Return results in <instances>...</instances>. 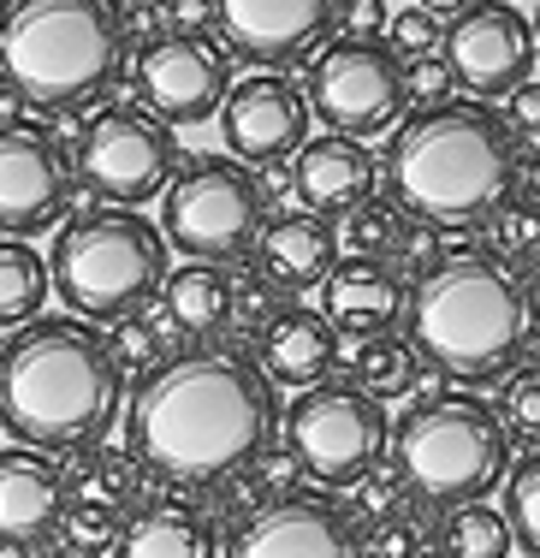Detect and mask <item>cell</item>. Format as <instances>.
<instances>
[{"instance_id":"52a82bcc","label":"cell","mask_w":540,"mask_h":558,"mask_svg":"<svg viewBox=\"0 0 540 558\" xmlns=\"http://www.w3.org/2000/svg\"><path fill=\"white\" fill-rule=\"evenodd\" d=\"M167 238L137 208H89L65 220L48 250V286L65 298V310L84 322H120L137 315L149 298H161Z\"/></svg>"},{"instance_id":"ba28073f","label":"cell","mask_w":540,"mask_h":558,"mask_svg":"<svg viewBox=\"0 0 540 558\" xmlns=\"http://www.w3.org/2000/svg\"><path fill=\"white\" fill-rule=\"evenodd\" d=\"M261 226H268V191L256 172L226 155H202L161 191V238L167 250L191 262H238L256 250Z\"/></svg>"},{"instance_id":"7dc6e473","label":"cell","mask_w":540,"mask_h":558,"mask_svg":"<svg viewBox=\"0 0 540 558\" xmlns=\"http://www.w3.org/2000/svg\"><path fill=\"white\" fill-rule=\"evenodd\" d=\"M428 558H445V553H440V547H433V553H428Z\"/></svg>"},{"instance_id":"5b68a950","label":"cell","mask_w":540,"mask_h":558,"mask_svg":"<svg viewBox=\"0 0 540 558\" xmlns=\"http://www.w3.org/2000/svg\"><path fill=\"white\" fill-rule=\"evenodd\" d=\"M120 0H0V89L36 113H77L125 77Z\"/></svg>"},{"instance_id":"484cf974","label":"cell","mask_w":540,"mask_h":558,"mask_svg":"<svg viewBox=\"0 0 540 558\" xmlns=\"http://www.w3.org/2000/svg\"><path fill=\"white\" fill-rule=\"evenodd\" d=\"M517 535H511L505 511L487 499H469V505H452L440 523V553L445 558H511Z\"/></svg>"},{"instance_id":"60d3db41","label":"cell","mask_w":540,"mask_h":558,"mask_svg":"<svg viewBox=\"0 0 540 558\" xmlns=\"http://www.w3.org/2000/svg\"><path fill=\"white\" fill-rule=\"evenodd\" d=\"M339 24H345V36H386L380 0H339Z\"/></svg>"},{"instance_id":"1f68e13d","label":"cell","mask_w":540,"mask_h":558,"mask_svg":"<svg viewBox=\"0 0 540 558\" xmlns=\"http://www.w3.org/2000/svg\"><path fill=\"white\" fill-rule=\"evenodd\" d=\"M345 511L357 529H375V523H386V517L410 511V487H404L398 470H368L363 482L345 487Z\"/></svg>"},{"instance_id":"8992f818","label":"cell","mask_w":540,"mask_h":558,"mask_svg":"<svg viewBox=\"0 0 540 558\" xmlns=\"http://www.w3.org/2000/svg\"><path fill=\"white\" fill-rule=\"evenodd\" d=\"M392 470L404 475L410 499L452 511V505L487 499L493 482L511 475V434L499 410L476 392H433L398 422Z\"/></svg>"},{"instance_id":"4fadbf2b","label":"cell","mask_w":540,"mask_h":558,"mask_svg":"<svg viewBox=\"0 0 540 558\" xmlns=\"http://www.w3.org/2000/svg\"><path fill=\"white\" fill-rule=\"evenodd\" d=\"M440 54L452 65L457 89H469L476 101H505L517 84L535 77V24L523 19L511 0H476L469 12H457L440 36Z\"/></svg>"},{"instance_id":"f1b7e54d","label":"cell","mask_w":540,"mask_h":558,"mask_svg":"<svg viewBox=\"0 0 540 558\" xmlns=\"http://www.w3.org/2000/svg\"><path fill=\"white\" fill-rule=\"evenodd\" d=\"M404 232V208L386 203V196H368L363 208H351L345 226H339V250L357 262H392V244Z\"/></svg>"},{"instance_id":"74e56055","label":"cell","mask_w":540,"mask_h":558,"mask_svg":"<svg viewBox=\"0 0 540 558\" xmlns=\"http://www.w3.org/2000/svg\"><path fill=\"white\" fill-rule=\"evenodd\" d=\"M404 89H410V101L433 108V101H452L457 77L445 65V54H416V60H404Z\"/></svg>"},{"instance_id":"9a60e30c","label":"cell","mask_w":540,"mask_h":558,"mask_svg":"<svg viewBox=\"0 0 540 558\" xmlns=\"http://www.w3.org/2000/svg\"><path fill=\"white\" fill-rule=\"evenodd\" d=\"M60 475H65V505H60L65 553H77V558L113 553V541L125 535V523L143 505V482H149L143 463L131 451L89 446V451H72V463Z\"/></svg>"},{"instance_id":"836d02e7","label":"cell","mask_w":540,"mask_h":558,"mask_svg":"<svg viewBox=\"0 0 540 558\" xmlns=\"http://www.w3.org/2000/svg\"><path fill=\"white\" fill-rule=\"evenodd\" d=\"M499 422H505L511 440L540 446V363L511 368V375H505V392H499Z\"/></svg>"},{"instance_id":"7c38bea8","label":"cell","mask_w":540,"mask_h":558,"mask_svg":"<svg viewBox=\"0 0 540 558\" xmlns=\"http://www.w3.org/2000/svg\"><path fill=\"white\" fill-rule=\"evenodd\" d=\"M131 84L161 125H208L232 89V54L208 31H155L131 60Z\"/></svg>"},{"instance_id":"d6986e66","label":"cell","mask_w":540,"mask_h":558,"mask_svg":"<svg viewBox=\"0 0 540 558\" xmlns=\"http://www.w3.org/2000/svg\"><path fill=\"white\" fill-rule=\"evenodd\" d=\"M65 475L48 451L7 446L0 451V553H36L60 535Z\"/></svg>"},{"instance_id":"83f0119b","label":"cell","mask_w":540,"mask_h":558,"mask_svg":"<svg viewBox=\"0 0 540 558\" xmlns=\"http://www.w3.org/2000/svg\"><path fill=\"white\" fill-rule=\"evenodd\" d=\"M416 363H421V356L410 351V339H398V333L357 339V356H351V368H357V387L375 392V398L410 392V387H416Z\"/></svg>"},{"instance_id":"f35d334b","label":"cell","mask_w":540,"mask_h":558,"mask_svg":"<svg viewBox=\"0 0 540 558\" xmlns=\"http://www.w3.org/2000/svg\"><path fill=\"white\" fill-rule=\"evenodd\" d=\"M273 310H280V303H273V286H268V279L249 274V286H238V279H232V322H244L249 333H261V322H268Z\"/></svg>"},{"instance_id":"30bf717a","label":"cell","mask_w":540,"mask_h":558,"mask_svg":"<svg viewBox=\"0 0 540 558\" xmlns=\"http://www.w3.org/2000/svg\"><path fill=\"white\" fill-rule=\"evenodd\" d=\"M309 113L333 137H380L410 108L404 54L386 36H339L309 65Z\"/></svg>"},{"instance_id":"3957f363","label":"cell","mask_w":540,"mask_h":558,"mask_svg":"<svg viewBox=\"0 0 540 558\" xmlns=\"http://www.w3.org/2000/svg\"><path fill=\"white\" fill-rule=\"evenodd\" d=\"M125 404L108 339L65 315H36L0 344V428L48 458L101 446Z\"/></svg>"},{"instance_id":"603a6c76","label":"cell","mask_w":540,"mask_h":558,"mask_svg":"<svg viewBox=\"0 0 540 558\" xmlns=\"http://www.w3.org/2000/svg\"><path fill=\"white\" fill-rule=\"evenodd\" d=\"M404 286L386 262H357L345 256L333 274L321 279V315L339 327V339H375V333H392L404 315Z\"/></svg>"},{"instance_id":"4316f807","label":"cell","mask_w":540,"mask_h":558,"mask_svg":"<svg viewBox=\"0 0 540 558\" xmlns=\"http://www.w3.org/2000/svg\"><path fill=\"white\" fill-rule=\"evenodd\" d=\"M48 291H54L48 286V262L24 238H0V327L36 322Z\"/></svg>"},{"instance_id":"f546056e","label":"cell","mask_w":540,"mask_h":558,"mask_svg":"<svg viewBox=\"0 0 540 558\" xmlns=\"http://www.w3.org/2000/svg\"><path fill=\"white\" fill-rule=\"evenodd\" d=\"M167 339H173V327H167V315H120L113 322V339H108V356L120 375H149V368H161L167 356Z\"/></svg>"},{"instance_id":"7bdbcfd3","label":"cell","mask_w":540,"mask_h":558,"mask_svg":"<svg viewBox=\"0 0 540 558\" xmlns=\"http://www.w3.org/2000/svg\"><path fill=\"white\" fill-rule=\"evenodd\" d=\"M517 196H529V203L540 208V149L523 155V172H517Z\"/></svg>"},{"instance_id":"4dcf8cb0","label":"cell","mask_w":540,"mask_h":558,"mask_svg":"<svg viewBox=\"0 0 540 558\" xmlns=\"http://www.w3.org/2000/svg\"><path fill=\"white\" fill-rule=\"evenodd\" d=\"M505 523L517 535V547L540 558V446L523 463H511L505 475Z\"/></svg>"},{"instance_id":"d590c367","label":"cell","mask_w":540,"mask_h":558,"mask_svg":"<svg viewBox=\"0 0 540 558\" xmlns=\"http://www.w3.org/2000/svg\"><path fill=\"white\" fill-rule=\"evenodd\" d=\"M386 43L398 48L404 60H416V54H440V19H433L428 7H398L386 19Z\"/></svg>"},{"instance_id":"7a4b0ae2","label":"cell","mask_w":540,"mask_h":558,"mask_svg":"<svg viewBox=\"0 0 540 558\" xmlns=\"http://www.w3.org/2000/svg\"><path fill=\"white\" fill-rule=\"evenodd\" d=\"M523 137L493 101H433L386 137V191L428 226H481L517 196Z\"/></svg>"},{"instance_id":"8d00e7d4","label":"cell","mask_w":540,"mask_h":558,"mask_svg":"<svg viewBox=\"0 0 540 558\" xmlns=\"http://www.w3.org/2000/svg\"><path fill=\"white\" fill-rule=\"evenodd\" d=\"M445 256V244H440V232H433L428 220H404V232H398V244H392V262L386 268L392 274H410V279H421L433 268V262Z\"/></svg>"},{"instance_id":"ffe728a7","label":"cell","mask_w":540,"mask_h":558,"mask_svg":"<svg viewBox=\"0 0 540 558\" xmlns=\"http://www.w3.org/2000/svg\"><path fill=\"white\" fill-rule=\"evenodd\" d=\"M292 196L309 215L345 220L368 196H380V161L363 149V137H309L292 155Z\"/></svg>"},{"instance_id":"44dd1931","label":"cell","mask_w":540,"mask_h":558,"mask_svg":"<svg viewBox=\"0 0 540 558\" xmlns=\"http://www.w3.org/2000/svg\"><path fill=\"white\" fill-rule=\"evenodd\" d=\"M339 356H345L339 327L321 310H303V303H280L256 333V363L273 387H297V392L321 387V380H333Z\"/></svg>"},{"instance_id":"9c48e42d","label":"cell","mask_w":540,"mask_h":558,"mask_svg":"<svg viewBox=\"0 0 540 558\" xmlns=\"http://www.w3.org/2000/svg\"><path fill=\"white\" fill-rule=\"evenodd\" d=\"M285 451L309 482L321 487H351L368 470H380L392 434H386V404L375 392H363L357 380H321L292 398V410L280 416Z\"/></svg>"},{"instance_id":"c3c4849f","label":"cell","mask_w":540,"mask_h":558,"mask_svg":"<svg viewBox=\"0 0 540 558\" xmlns=\"http://www.w3.org/2000/svg\"><path fill=\"white\" fill-rule=\"evenodd\" d=\"M60 558H77V553H60Z\"/></svg>"},{"instance_id":"e575fe53","label":"cell","mask_w":540,"mask_h":558,"mask_svg":"<svg viewBox=\"0 0 540 558\" xmlns=\"http://www.w3.org/2000/svg\"><path fill=\"white\" fill-rule=\"evenodd\" d=\"M428 553H433V529L416 523L410 511L363 529V558H428Z\"/></svg>"},{"instance_id":"d6a6232c","label":"cell","mask_w":540,"mask_h":558,"mask_svg":"<svg viewBox=\"0 0 540 558\" xmlns=\"http://www.w3.org/2000/svg\"><path fill=\"white\" fill-rule=\"evenodd\" d=\"M487 226H493V256L499 262H511V268L540 262V208L529 203V196H511Z\"/></svg>"},{"instance_id":"8fae6325","label":"cell","mask_w":540,"mask_h":558,"mask_svg":"<svg viewBox=\"0 0 540 558\" xmlns=\"http://www.w3.org/2000/svg\"><path fill=\"white\" fill-rule=\"evenodd\" d=\"M173 137L143 108H96L77 131V191L101 196L108 208H137L173 184Z\"/></svg>"},{"instance_id":"f6af8a7d","label":"cell","mask_w":540,"mask_h":558,"mask_svg":"<svg viewBox=\"0 0 540 558\" xmlns=\"http://www.w3.org/2000/svg\"><path fill=\"white\" fill-rule=\"evenodd\" d=\"M137 7H167V0H137Z\"/></svg>"},{"instance_id":"e0dca14e","label":"cell","mask_w":540,"mask_h":558,"mask_svg":"<svg viewBox=\"0 0 540 558\" xmlns=\"http://www.w3.org/2000/svg\"><path fill=\"white\" fill-rule=\"evenodd\" d=\"M226 558H363V529L321 494H285L232 529Z\"/></svg>"},{"instance_id":"2e32d148","label":"cell","mask_w":540,"mask_h":558,"mask_svg":"<svg viewBox=\"0 0 540 558\" xmlns=\"http://www.w3.org/2000/svg\"><path fill=\"white\" fill-rule=\"evenodd\" d=\"M214 24L226 54L261 72H285L333 43L339 0H214Z\"/></svg>"},{"instance_id":"ab89813d","label":"cell","mask_w":540,"mask_h":558,"mask_svg":"<svg viewBox=\"0 0 540 558\" xmlns=\"http://www.w3.org/2000/svg\"><path fill=\"white\" fill-rule=\"evenodd\" d=\"M505 125L517 131V137H540V84H535V77L505 96Z\"/></svg>"},{"instance_id":"d4e9b609","label":"cell","mask_w":540,"mask_h":558,"mask_svg":"<svg viewBox=\"0 0 540 558\" xmlns=\"http://www.w3.org/2000/svg\"><path fill=\"white\" fill-rule=\"evenodd\" d=\"M161 315L184 339L232 327V274L214 268V262H184L161 279Z\"/></svg>"},{"instance_id":"b9f144b4","label":"cell","mask_w":540,"mask_h":558,"mask_svg":"<svg viewBox=\"0 0 540 558\" xmlns=\"http://www.w3.org/2000/svg\"><path fill=\"white\" fill-rule=\"evenodd\" d=\"M167 12H173V31H202L214 19V0H167Z\"/></svg>"},{"instance_id":"7402d4cb","label":"cell","mask_w":540,"mask_h":558,"mask_svg":"<svg viewBox=\"0 0 540 558\" xmlns=\"http://www.w3.org/2000/svg\"><path fill=\"white\" fill-rule=\"evenodd\" d=\"M256 262H261V279H268L273 291H285V298L315 291L339 268V226L327 215H309V208H292V215L261 226Z\"/></svg>"},{"instance_id":"bcb514c9","label":"cell","mask_w":540,"mask_h":558,"mask_svg":"<svg viewBox=\"0 0 540 558\" xmlns=\"http://www.w3.org/2000/svg\"><path fill=\"white\" fill-rule=\"evenodd\" d=\"M535 48H540V19H535Z\"/></svg>"},{"instance_id":"cb8c5ba5","label":"cell","mask_w":540,"mask_h":558,"mask_svg":"<svg viewBox=\"0 0 540 558\" xmlns=\"http://www.w3.org/2000/svg\"><path fill=\"white\" fill-rule=\"evenodd\" d=\"M113 558H220V523L184 494H155L113 541Z\"/></svg>"},{"instance_id":"ee69618b","label":"cell","mask_w":540,"mask_h":558,"mask_svg":"<svg viewBox=\"0 0 540 558\" xmlns=\"http://www.w3.org/2000/svg\"><path fill=\"white\" fill-rule=\"evenodd\" d=\"M416 7H428L433 19H457V12H469L476 0H416Z\"/></svg>"},{"instance_id":"277c9868","label":"cell","mask_w":540,"mask_h":558,"mask_svg":"<svg viewBox=\"0 0 540 558\" xmlns=\"http://www.w3.org/2000/svg\"><path fill=\"white\" fill-rule=\"evenodd\" d=\"M529 286L493 250H452L404 298V339L428 368L487 387L511 375L529 344Z\"/></svg>"},{"instance_id":"ac0fdd59","label":"cell","mask_w":540,"mask_h":558,"mask_svg":"<svg viewBox=\"0 0 540 558\" xmlns=\"http://www.w3.org/2000/svg\"><path fill=\"white\" fill-rule=\"evenodd\" d=\"M309 119L315 113H309L303 84H292L285 72H249L220 101V137H226V149L238 161L273 167V161H292L309 143Z\"/></svg>"},{"instance_id":"6da1fadb","label":"cell","mask_w":540,"mask_h":558,"mask_svg":"<svg viewBox=\"0 0 540 558\" xmlns=\"http://www.w3.org/2000/svg\"><path fill=\"white\" fill-rule=\"evenodd\" d=\"M280 434V398L244 351H173L137 375L125 404V451L161 487H220L261 458Z\"/></svg>"},{"instance_id":"5bb4252c","label":"cell","mask_w":540,"mask_h":558,"mask_svg":"<svg viewBox=\"0 0 540 558\" xmlns=\"http://www.w3.org/2000/svg\"><path fill=\"white\" fill-rule=\"evenodd\" d=\"M77 191L72 149L36 119H0V232L24 238L65 215Z\"/></svg>"}]
</instances>
